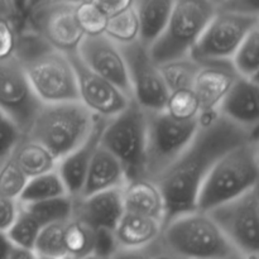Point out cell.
I'll return each instance as SVG.
<instances>
[{"mask_svg":"<svg viewBox=\"0 0 259 259\" xmlns=\"http://www.w3.org/2000/svg\"><path fill=\"white\" fill-rule=\"evenodd\" d=\"M119 249L120 247L113 229L100 228L94 230L93 254L100 259H110Z\"/></svg>","mask_w":259,"mask_h":259,"instance_id":"39","label":"cell"},{"mask_svg":"<svg viewBox=\"0 0 259 259\" xmlns=\"http://www.w3.org/2000/svg\"><path fill=\"white\" fill-rule=\"evenodd\" d=\"M258 137L217 111L202 113L194 138L156 180L164 200V222L195 209L200 186L218 159L247 139Z\"/></svg>","mask_w":259,"mask_h":259,"instance_id":"1","label":"cell"},{"mask_svg":"<svg viewBox=\"0 0 259 259\" xmlns=\"http://www.w3.org/2000/svg\"><path fill=\"white\" fill-rule=\"evenodd\" d=\"M124 212L121 187L104 190L88 196L73 197L72 218L91 229H113Z\"/></svg>","mask_w":259,"mask_h":259,"instance_id":"17","label":"cell"},{"mask_svg":"<svg viewBox=\"0 0 259 259\" xmlns=\"http://www.w3.org/2000/svg\"><path fill=\"white\" fill-rule=\"evenodd\" d=\"M124 211L154 218L163 224L166 207L163 195L156 181L147 177L131 179L121 187Z\"/></svg>","mask_w":259,"mask_h":259,"instance_id":"21","label":"cell"},{"mask_svg":"<svg viewBox=\"0 0 259 259\" xmlns=\"http://www.w3.org/2000/svg\"><path fill=\"white\" fill-rule=\"evenodd\" d=\"M174 0H133L141 25V40L151 46L163 30Z\"/></svg>","mask_w":259,"mask_h":259,"instance_id":"24","label":"cell"},{"mask_svg":"<svg viewBox=\"0 0 259 259\" xmlns=\"http://www.w3.org/2000/svg\"><path fill=\"white\" fill-rule=\"evenodd\" d=\"M104 35L120 47L141 40V25L134 7L109 17Z\"/></svg>","mask_w":259,"mask_h":259,"instance_id":"28","label":"cell"},{"mask_svg":"<svg viewBox=\"0 0 259 259\" xmlns=\"http://www.w3.org/2000/svg\"><path fill=\"white\" fill-rule=\"evenodd\" d=\"M22 22L37 30L55 50L77 51L85 37L75 17V3L50 2L23 13Z\"/></svg>","mask_w":259,"mask_h":259,"instance_id":"11","label":"cell"},{"mask_svg":"<svg viewBox=\"0 0 259 259\" xmlns=\"http://www.w3.org/2000/svg\"><path fill=\"white\" fill-rule=\"evenodd\" d=\"M76 75L77 100L95 116L110 119L128 106L132 99L88 67L76 52L68 53Z\"/></svg>","mask_w":259,"mask_h":259,"instance_id":"14","label":"cell"},{"mask_svg":"<svg viewBox=\"0 0 259 259\" xmlns=\"http://www.w3.org/2000/svg\"><path fill=\"white\" fill-rule=\"evenodd\" d=\"M90 2L96 5L108 18L133 7V0H90Z\"/></svg>","mask_w":259,"mask_h":259,"instance_id":"42","label":"cell"},{"mask_svg":"<svg viewBox=\"0 0 259 259\" xmlns=\"http://www.w3.org/2000/svg\"><path fill=\"white\" fill-rule=\"evenodd\" d=\"M20 209L32 215L42 227L57 222H67L72 218L73 197L71 195L43 200L32 204H19Z\"/></svg>","mask_w":259,"mask_h":259,"instance_id":"27","label":"cell"},{"mask_svg":"<svg viewBox=\"0 0 259 259\" xmlns=\"http://www.w3.org/2000/svg\"><path fill=\"white\" fill-rule=\"evenodd\" d=\"M78 259H100V258H98L95 254H93V253H91V254H88V255H85V257L78 258Z\"/></svg>","mask_w":259,"mask_h":259,"instance_id":"51","label":"cell"},{"mask_svg":"<svg viewBox=\"0 0 259 259\" xmlns=\"http://www.w3.org/2000/svg\"><path fill=\"white\" fill-rule=\"evenodd\" d=\"M197 126L199 119L181 121L164 110L147 111V143L142 177L156 181L189 146Z\"/></svg>","mask_w":259,"mask_h":259,"instance_id":"7","label":"cell"},{"mask_svg":"<svg viewBox=\"0 0 259 259\" xmlns=\"http://www.w3.org/2000/svg\"><path fill=\"white\" fill-rule=\"evenodd\" d=\"M147 143V111L132 99L125 109L108 119L100 146L123 164L128 180L142 177Z\"/></svg>","mask_w":259,"mask_h":259,"instance_id":"6","label":"cell"},{"mask_svg":"<svg viewBox=\"0 0 259 259\" xmlns=\"http://www.w3.org/2000/svg\"><path fill=\"white\" fill-rule=\"evenodd\" d=\"M217 9L233 14L259 17V0H223Z\"/></svg>","mask_w":259,"mask_h":259,"instance_id":"40","label":"cell"},{"mask_svg":"<svg viewBox=\"0 0 259 259\" xmlns=\"http://www.w3.org/2000/svg\"><path fill=\"white\" fill-rule=\"evenodd\" d=\"M211 2H212V3H214V4H215V5H217V7H218V5H219V4H220V3H222V2H223V0H211Z\"/></svg>","mask_w":259,"mask_h":259,"instance_id":"52","label":"cell"},{"mask_svg":"<svg viewBox=\"0 0 259 259\" xmlns=\"http://www.w3.org/2000/svg\"><path fill=\"white\" fill-rule=\"evenodd\" d=\"M0 17L22 18L15 7L14 0H0Z\"/></svg>","mask_w":259,"mask_h":259,"instance_id":"46","label":"cell"},{"mask_svg":"<svg viewBox=\"0 0 259 259\" xmlns=\"http://www.w3.org/2000/svg\"><path fill=\"white\" fill-rule=\"evenodd\" d=\"M257 25L259 17L233 14L217 9L192 47L190 56L199 63L230 61L242 40Z\"/></svg>","mask_w":259,"mask_h":259,"instance_id":"10","label":"cell"},{"mask_svg":"<svg viewBox=\"0 0 259 259\" xmlns=\"http://www.w3.org/2000/svg\"><path fill=\"white\" fill-rule=\"evenodd\" d=\"M215 13L211 0H174L163 30L149 46L154 62L190 55Z\"/></svg>","mask_w":259,"mask_h":259,"instance_id":"5","label":"cell"},{"mask_svg":"<svg viewBox=\"0 0 259 259\" xmlns=\"http://www.w3.org/2000/svg\"><path fill=\"white\" fill-rule=\"evenodd\" d=\"M163 110L176 120H197L201 114L199 101L192 89L169 91Z\"/></svg>","mask_w":259,"mask_h":259,"instance_id":"32","label":"cell"},{"mask_svg":"<svg viewBox=\"0 0 259 259\" xmlns=\"http://www.w3.org/2000/svg\"><path fill=\"white\" fill-rule=\"evenodd\" d=\"M152 244L142 249H119L110 259H149Z\"/></svg>","mask_w":259,"mask_h":259,"instance_id":"43","label":"cell"},{"mask_svg":"<svg viewBox=\"0 0 259 259\" xmlns=\"http://www.w3.org/2000/svg\"><path fill=\"white\" fill-rule=\"evenodd\" d=\"M14 3H15V0H14Z\"/></svg>","mask_w":259,"mask_h":259,"instance_id":"54","label":"cell"},{"mask_svg":"<svg viewBox=\"0 0 259 259\" xmlns=\"http://www.w3.org/2000/svg\"><path fill=\"white\" fill-rule=\"evenodd\" d=\"M66 255L72 259L82 258L93 253L94 229L76 218L66 222L63 232Z\"/></svg>","mask_w":259,"mask_h":259,"instance_id":"30","label":"cell"},{"mask_svg":"<svg viewBox=\"0 0 259 259\" xmlns=\"http://www.w3.org/2000/svg\"><path fill=\"white\" fill-rule=\"evenodd\" d=\"M66 222L51 223L45 225L38 233L33 250L40 257H52L62 259L66 255L65 243H63V232Z\"/></svg>","mask_w":259,"mask_h":259,"instance_id":"33","label":"cell"},{"mask_svg":"<svg viewBox=\"0 0 259 259\" xmlns=\"http://www.w3.org/2000/svg\"><path fill=\"white\" fill-rule=\"evenodd\" d=\"M50 2H70V3H78V2H82V0H27L24 4V7H23V10H22V15L23 13H25L27 10L32 9V8L34 7H38V5L40 4H45V3H50Z\"/></svg>","mask_w":259,"mask_h":259,"instance_id":"48","label":"cell"},{"mask_svg":"<svg viewBox=\"0 0 259 259\" xmlns=\"http://www.w3.org/2000/svg\"><path fill=\"white\" fill-rule=\"evenodd\" d=\"M22 18L0 17V62L14 58Z\"/></svg>","mask_w":259,"mask_h":259,"instance_id":"37","label":"cell"},{"mask_svg":"<svg viewBox=\"0 0 259 259\" xmlns=\"http://www.w3.org/2000/svg\"><path fill=\"white\" fill-rule=\"evenodd\" d=\"M37 259H58V258H52V257H40V255H38Z\"/></svg>","mask_w":259,"mask_h":259,"instance_id":"53","label":"cell"},{"mask_svg":"<svg viewBox=\"0 0 259 259\" xmlns=\"http://www.w3.org/2000/svg\"><path fill=\"white\" fill-rule=\"evenodd\" d=\"M38 255L33 249H28V248L18 247V245H13L10 249L9 257L8 259H37Z\"/></svg>","mask_w":259,"mask_h":259,"instance_id":"45","label":"cell"},{"mask_svg":"<svg viewBox=\"0 0 259 259\" xmlns=\"http://www.w3.org/2000/svg\"><path fill=\"white\" fill-rule=\"evenodd\" d=\"M13 243L8 238L7 233L0 232V259H8Z\"/></svg>","mask_w":259,"mask_h":259,"instance_id":"47","label":"cell"},{"mask_svg":"<svg viewBox=\"0 0 259 259\" xmlns=\"http://www.w3.org/2000/svg\"><path fill=\"white\" fill-rule=\"evenodd\" d=\"M68 195L62 179L57 169H52L46 174L28 179L18 202L19 204H32L43 200L55 199V197Z\"/></svg>","mask_w":259,"mask_h":259,"instance_id":"26","label":"cell"},{"mask_svg":"<svg viewBox=\"0 0 259 259\" xmlns=\"http://www.w3.org/2000/svg\"><path fill=\"white\" fill-rule=\"evenodd\" d=\"M128 181L121 162L113 153L99 146L90 162L78 196H88L104 190L123 187Z\"/></svg>","mask_w":259,"mask_h":259,"instance_id":"20","label":"cell"},{"mask_svg":"<svg viewBox=\"0 0 259 259\" xmlns=\"http://www.w3.org/2000/svg\"><path fill=\"white\" fill-rule=\"evenodd\" d=\"M106 120L108 119L96 116L93 131L90 132L88 138L73 151L58 159L56 169L65 184L67 194L72 197H77L80 195L91 159L98 147L100 146V137Z\"/></svg>","mask_w":259,"mask_h":259,"instance_id":"19","label":"cell"},{"mask_svg":"<svg viewBox=\"0 0 259 259\" xmlns=\"http://www.w3.org/2000/svg\"><path fill=\"white\" fill-rule=\"evenodd\" d=\"M75 17L83 35L104 34L108 17L90 0H82V2L76 3Z\"/></svg>","mask_w":259,"mask_h":259,"instance_id":"36","label":"cell"},{"mask_svg":"<svg viewBox=\"0 0 259 259\" xmlns=\"http://www.w3.org/2000/svg\"><path fill=\"white\" fill-rule=\"evenodd\" d=\"M149 259H180V258L176 257L175 254H172L171 252H168V250L161 244L158 238V240H156V242L152 244Z\"/></svg>","mask_w":259,"mask_h":259,"instance_id":"44","label":"cell"},{"mask_svg":"<svg viewBox=\"0 0 259 259\" xmlns=\"http://www.w3.org/2000/svg\"><path fill=\"white\" fill-rule=\"evenodd\" d=\"M238 76L230 61L201 63L192 83L201 114L217 111Z\"/></svg>","mask_w":259,"mask_h":259,"instance_id":"18","label":"cell"},{"mask_svg":"<svg viewBox=\"0 0 259 259\" xmlns=\"http://www.w3.org/2000/svg\"><path fill=\"white\" fill-rule=\"evenodd\" d=\"M159 242L180 259H219L238 253L209 212L197 209L164 223Z\"/></svg>","mask_w":259,"mask_h":259,"instance_id":"4","label":"cell"},{"mask_svg":"<svg viewBox=\"0 0 259 259\" xmlns=\"http://www.w3.org/2000/svg\"><path fill=\"white\" fill-rule=\"evenodd\" d=\"M42 228V225L32 215H29L27 211L19 207L17 218L5 233H7L10 242L13 243V245L33 249L38 233L40 232Z\"/></svg>","mask_w":259,"mask_h":259,"instance_id":"34","label":"cell"},{"mask_svg":"<svg viewBox=\"0 0 259 259\" xmlns=\"http://www.w3.org/2000/svg\"><path fill=\"white\" fill-rule=\"evenodd\" d=\"M76 55L90 70L115 85L132 99L128 65L120 46L106 35H85Z\"/></svg>","mask_w":259,"mask_h":259,"instance_id":"15","label":"cell"},{"mask_svg":"<svg viewBox=\"0 0 259 259\" xmlns=\"http://www.w3.org/2000/svg\"><path fill=\"white\" fill-rule=\"evenodd\" d=\"M22 66L40 103L77 100L75 70L67 53L53 48Z\"/></svg>","mask_w":259,"mask_h":259,"instance_id":"9","label":"cell"},{"mask_svg":"<svg viewBox=\"0 0 259 259\" xmlns=\"http://www.w3.org/2000/svg\"><path fill=\"white\" fill-rule=\"evenodd\" d=\"M42 103L33 93L23 66L15 58L0 62V111L27 133Z\"/></svg>","mask_w":259,"mask_h":259,"instance_id":"13","label":"cell"},{"mask_svg":"<svg viewBox=\"0 0 259 259\" xmlns=\"http://www.w3.org/2000/svg\"><path fill=\"white\" fill-rule=\"evenodd\" d=\"M258 137L247 139L223 154L200 186L195 209L209 211L258 186Z\"/></svg>","mask_w":259,"mask_h":259,"instance_id":"2","label":"cell"},{"mask_svg":"<svg viewBox=\"0 0 259 259\" xmlns=\"http://www.w3.org/2000/svg\"><path fill=\"white\" fill-rule=\"evenodd\" d=\"M19 212L17 200L0 195V232H7Z\"/></svg>","mask_w":259,"mask_h":259,"instance_id":"41","label":"cell"},{"mask_svg":"<svg viewBox=\"0 0 259 259\" xmlns=\"http://www.w3.org/2000/svg\"><path fill=\"white\" fill-rule=\"evenodd\" d=\"M128 65L132 99L147 111L163 110L169 91L163 82L158 65L151 56L149 46L142 40L121 47Z\"/></svg>","mask_w":259,"mask_h":259,"instance_id":"12","label":"cell"},{"mask_svg":"<svg viewBox=\"0 0 259 259\" xmlns=\"http://www.w3.org/2000/svg\"><path fill=\"white\" fill-rule=\"evenodd\" d=\"M207 212L238 253L259 254L258 186L212 207Z\"/></svg>","mask_w":259,"mask_h":259,"instance_id":"8","label":"cell"},{"mask_svg":"<svg viewBox=\"0 0 259 259\" xmlns=\"http://www.w3.org/2000/svg\"><path fill=\"white\" fill-rule=\"evenodd\" d=\"M24 136L17 124L0 111V162L13 152L20 138Z\"/></svg>","mask_w":259,"mask_h":259,"instance_id":"38","label":"cell"},{"mask_svg":"<svg viewBox=\"0 0 259 259\" xmlns=\"http://www.w3.org/2000/svg\"><path fill=\"white\" fill-rule=\"evenodd\" d=\"M218 113L232 123L258 132L259 81L238 76L227 95L218 106Z\"/></svg>","mask_w":259,"mask_h":259,"instance_id":"16","label":"cell"},{"mask_svg":"<svg viewBox=\"0 0 259 259\" xmlns=\"http://www.w3.org/2000/svg\"><path fill=\"white\" fill-rule=\"evenodd\" d=\"M25 2H27V0H15V7H17L18 12L20 13V15H22V10H23V7H24Z\"/></svg>","mask_w":259,"mask_h":259,"instance_id":"50","label":"cell"},{"mask_svg":"<svg viewBox=\"0 0 259 259\" xmlns=\"http://www.w3.org/2000/svg\"><path fill=\"white\" fill-rule=\"evenodd\" d=\"M95 120L78 100L42 103L24 136L45 146L58 161L88 138Z\"/></svg>","mask_w":259,"mask_h":259,"instance_id":"3","label":"cell"},{"mask_svg":"<svg viewBox=\"0 0 259 259\" xmlns=\"http://www.w3.org/2000/svg\"><path fill=\"white\" fill-rule=\"evenodd\" d=\"M28 177L20 169L12 154L0 162V195L9 199H19Z\"/></svg>","mask_w":259,"mask_h":259,"instance_id":"35","label":"cell"},{"mask_svg":"<svg viewBox=\"0 0 259 259\" xmlns=\"http://www.w3.org/2000/svg\"><path fill=\"white\" fill-rule=\"evenodd\" d=\"M219 259H258V255H244L240 254V253H234L232 255H228V257L219 258Z\"/></svg>","mask_w":259,"mask_h":259,"instance_id":"49","label":"cell"},{"mask_svg":"<svg viewBox=\"0 0 259 259\" xmlns=\"http://www.w3.org/2000/svg\"><path fill=\"white\" fill-rule=\"evenodd\" d=\"M167 90L175 91L180 89H192L195 77L200 70L201 63L191 56L172 58L164 62L157 63Z\"/></svg>","mask_w":259,"mask_h":259,"instance_id":"25","label":"cell"},{"mask_svg":"<svg viewBox=\"0 0 259 259\" xmlns=\"http://www.w3.org/2000/svg\"><path fill=\"white\" fill-rule=\"evenodd\" d=\"M53 50L52 46L32 27L27 25L25 23L19 22V30H18L17 48H15L14 58L20 63L29 62L34 58L39 57L43 53Z\"/></svg>","mask_w":259,"mask_h":259,"instance_id":"31","label":"cell"},{"mask_svg":"<svg viewBox=\"0 0 259 259\" xmlns=\"http://www.w3.org/2000/svg\"><path fill=\"white\" fill-rule=\"evenodd\" d=\"M162 227V222L154 218L124 211L114 228V234L121 249H142L158 240Z\"/></svg>","mask_w":259,"mask_h":259,"instance_id":"22","label":"cell"},{"mask_svg":"<svg viewBox=\"0 0 259 259\" xmlns=\"http://www.w3.org/2000/svg\"><path fill=\"white\" fill-rule=\"evenodd\" d=\"M235 72L242 77L259 76V25L253 28L230 58Z\"/></svg>","mask_w":259,"mask_h":259,"instance_id":"29","label":"cell"},{"mask_svg":"<svg viewBox=\"0 0 259 259\" xmlns=\"http://www.w3.org/2000/svg\"><path fill=\"white\" fill-rule=\"evenodd\" d=\"M10 154L28 179L52 171L58 162L45 146L27 136L20 138Z\"/></svg>","mask_w":259,"mask_h":259,"instance_id":"23","label":"cell"}]
</instances>
